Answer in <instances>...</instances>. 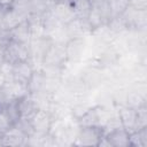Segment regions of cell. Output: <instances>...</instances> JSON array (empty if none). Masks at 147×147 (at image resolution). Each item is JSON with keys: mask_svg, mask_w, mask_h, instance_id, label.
<instances>
[{"mask_svg": "<svg viewBox=\"0 0 147 147\" xmlns=\"http://www.w3.org/2000/svg\"><path fill=\"white\" fill-rule=\"evenodd\" d=\"M65 31L68 34L69 39L74 38H86L91 34L92 29L88 25L86 18H78L75 17L72 21L67 23L65 25Z\"/></svg>", "mask_w": 147, "mask_h": 147, "instance_id": "cell-6", "label": "cell"}, {"mask_svg": "<svg viewBox=\"0 0 147 147\" xmlns=\"http://www.w3.org/2000/svg\"><path fill=\"white\" fill-rule=\"evenodd\" d=\"M23 20L21 16H18L14 10H11L10 8L5 10V15H3V29L8 32L9 30H11L13 28H15L17 24H20Z\"/></svg>", "mask_w": 147, "mask_h": 147, "instance_id": "cell-21", "label": "cell"}, {"mask_svg": "<svg viewBox=\"0 0 147 147\" xmlns=\"http://www.w3.org/2000/svg\"><path fill=\"white\" fill-rule=\"evenodd\" d=\"M107 25L108 28L110 29V31L114 33V34H119V33H123L124 31L127 30V26H126V23L124 22V20L122 18V16H114L111 17L108 22H107Z\"/></svg>", "mask_w": 147, "mask_h": 147, "instance_id": "cell-22", "label": "cell"}, {"mask_svg": "<svg viewBox=\"0 0 147 147\" xmlns=\"http://www.w3.org/2000/svg\"><path fill=\"white\" fill-rule=\"evenodd\" d=\"M53 1H65V0H53Z\"/></svg>", "mask_w": 147, "mask_h": 147, "instance_id": "cell-31", "label": "cell"}, {"mask_svg": "<svg viewBox=\"0 0 147 147\" xmlns=\"http://www.w3.org/2000/svg\"><path fill=\"white\" fill-rule=\"evenodd\" d=\"M129 6H131L136 9L147 10V0H129Z\"/></svg>", "mask_w": 147, "mask_h": 147, "instance_id": "cell-29", "label": "cell"}, {"mask_svg": "<svg viewBox=\"0 0 147 147\" xmlns=\"http://www.w3.org/2000/svg\"><path fill=\"white\" fill-rule=\"evenodd\" d=\"M115 107H116V113L119 118L122 127L129 132L134 131L136 122H137V110L127 107L126 105H121V106H115Z\"/></svg>", "mask_w": 147, "mask_h": 147, "instance_id": "cell-9", "label": "cell"}, {"mask_svg": "<svg viewBox=\"0 0 147 147\" xmlns=\"http://www.w3.org/2000/svg\"><path fill=\"white\" fill-rule=\"evenodd\" d=\"M15 126H17L23 133H25L28 137L30 134H32L34 132L33 130V126H32V123H31V118H26V117H21L15 124Z\"/></svg>", "mask_w": 147, "mask_h": 147, "instance_id": "cell-26", "label": "cell"}, {"mask_svg": "<svg viewBox=\"0 0 147 147\" xmlns=\"http://www.w3.org/2000/svg\"><path fill=\"white\" fill-rule=\"evenodd\" d=\"M15 0H0V7L1 8H5V9H8L10 8V6L13 5Z\"/></svg>", "mask_w": 147, "mask_h": 147, "instance_id": "cell-30", "label": "cell"}, {"mask_svg": "<svg viewBox=\"0 0 147 147\" xmlns=\"http://www.w3.org/2000/svg\"><path fill=\"white\" fill-rule=\"evenodd\" d=\"M67 63H82L86 49V38L69 39L64 44Z\"/></svg>", "mask_w": 147, "mask_h": 147, "instance_id": "cell-4", "label": "cell"}, {"mask_svg": "<svg viewBox=\"0 0 147 147\" xmlns=\"http://www.w3.org/2000/svg\"><path fill=\"white\" fill-rule=\"evenodd\" d=\"M2 109L6 111V114L8 115L10 121L13 122V124H15L21 118V113H20V108H18V105H17V99H14L13 101H10Z\"/></svg>", "mask_w": 147, "mask_h": 147, "instance_id": "cell-24", "label": "cell"}, {"mask_svg": "<svg viewBox=\"0 0 147 147\" xmlns=\"http://www.w3.org/2000/svg\"><path fill=\"white\" fill-rule=\"evenodd\" d=\"M34 70L36 69L30 60L15 62L13 63V80L26 85Z\"/></svg>", "mask_w": 147, "mask_h": 147, "instance_id": "cell-11", "label": "cell"}, {"mask_svg": "<svg viewBox=\"0 0 147 147\" xmlns=\"http://www.w3.org/2000/svg\"><path fill=\"white\" fill-rule=\"evenodd\" d=\"M10 9L14 10L23 20H28V17L31 15L30 0H15L10 6Z\"/></svg>", "mask_w": 147, "mask_h": 147, "instance_id": "cell-20", "label": "cell"}, {"mask_svg": "<svg viewBox=\"0 0 147 147\" xmlns=\"http://www.w3.org/2000/svg\"><path fill=\"white\" fill-rule=\"evenodd\" d=\"M44 80H45L44 72L40 69H36L33 71V74H32V76L30 77L28 84H26L29 94H38V93L42 92Z\"/></svg>", "mask_w": 147, "mask_h": 147, "instance_id": "cell-16", "label": "cell"}, {"mask_svg": "<svg viewBox=\"0 0 147 147\" xmlns=\"http://www.w3.org/2000/svg\"><path fill=\"white\" fill-rule=\"evenodd\" d=\"M147 146V126L130 132V147Z\"/></svg>", "mask_w": 147, "mask_h": 147, "instance_id": "cell-19", "label": "cell"}, {"mask_svg": "<svg viewBox=\"0 0 147 147\" xmlns=\"http://www.w3.org/2000/svg\"><path fill=\"white\" fill-rule=\"evenodd\" d=\"M8 39L18 41L22 44H29L31 40V34H30V28L28 20L22 21L20 24H17L15 28L8 31Z\"/></svg>", "mask_w": 147, "mask_h": 147, "instance_id": "cell-13", "label": "cell"}, {"mask_svg": "<svg viewBox=\"0 0 147 147\" xmlns=\"http://www.w3.org/2000/svg\"><path fill=\"white\" fill-rule=\"evenodd\" d=\"M53 119H54V117L48 110L38 109L34 113V115L31 117V123H32L34 132L49 133Z\"/></svg>", "mask_w": 147, "mask_h": 147, "instance_id": "cell-8", "label": "cell"}, {"mask_svg": "<svg viewBox=\"0 0 147 147\" xmlns=\"http://www.w3.org/2000/svg\"><path fill=\"white\" fill-rule=\"evenodd\" d=\"M15 98L8 86L7 83H3L2 85H0V109L5 108L10 101H13Z\"/></svg>", "mask_w": 147, "mask_h": 147, "instance_id": "cell-25", "label": "cell"}, {"mask_svg": "<svg viewBox=\"0 0 147 147\" xmlns=\"http://www.w3.org/2000/svg\"><path fill=\"white\" fill-rule=\"evenodd\" d=\"M122 18L126 23L127 30H137V31H146L147 26V10L145 9H136L131 6L122 13Z\"/></svg>", "mask_w": 147, "mask_h": 147, "instance_id": "cell-3", "label": "cell"}, {"mask_svg": "<svg viewBox=\"0 0 147 147\" xmlns=\"http://www.w3.org/2000/svg\"><path fill=\"white\" fill-rule=\"evenodd\" d=\"M79 126H100V113L98 105H93L82 117L77 119Z\"/></svg>", "mask_w": 147, "mask_h": 147, "instance_id": "cell-15", "label": "cell"}, {"mask_svg": "<svg viewBox=\"0 0 147 147\" xmlns=\"http://www.w3.org/2000/svg\"><path fill=\"white\" fill-rule=\"evenodd\" d=\"M109 147H130V132L123 127H116L105 133Z\"/></svg>", "mask_w": 147, "mask_h": 147, "instance_id": "cell-10", "label": "cell"}, {"mask_svg": "<svg viewBox=\"0 0 147 147\" xmlns=\"http://www.w3.org/2000/svg\"><path fill=\"white\" fill-rule=\"evenodd\" d=\"M105 136L101 126H79L74 145L76 146H99L100 140Z\"/></svg>", "mask_w": 147, "mask_h": 147, "instance_id": "cell-2", "label": "cell"}, {"mask_svg": "<svg viewBox=\"0 0 147 147\" xmlns=\"http://www.w3.org/2000/svg\"><path fill=\"white\" fill-rule=\"evenodd\" d=\"M107 2L110 9L111 17L122 15V13L129 6V0H107Z\"/></svg>", "mask_w": 147, "mask_h": 147, "instance_id": "cell-23", "label": "cell"}, {"mask_svg": "<svg viewBox=\"0 0 147 147\" xmlns=\"http://www.w3.org/2000/svg\"><path fill=\"white\" fill-rule=\"evenodd\" d=\"M49 11L61 24H64V25L76 17L70 3L67 0L65 1H54L49 8Z\"/></svg>", "mask_w": 147, "mask_h": 147, "instance_id": "cell-7", "label": "cell"}, {"mask_svg": "<svg viewBox=\"0 0 147 147\" xmlns=\"http://www.w3.org/2000/svg\"><path fill=\"white\" fill-rule=\"evenodd\" d=\"M28 136L23 133L17 126L13 125L5 134L1 136V146H25Z\"/></svg>", "mask_w": 147, "mask_h": 147, "instance_id": "cell-12", "label": "cell"}, {"mask_svg": "<svg viewBox=\"0 0 147 147\" xmlns=\"http://www.w3.org/2000/svg\"><path fill=\"white\" fill-rule=\"evenodd\" d=\"M13 125L14 124L6 114V111L3 109H0V136L5 134Z\"/></svg>", "mask_w": 147, "mask_h": 147, "instance_id": "cell-28", "label": "cell"}, {"mask_svg": "<svg viewBox=\"0 0 147 147\" xmlns=\"http://www.w3.org/2000/svg\"><path fill=\"white\" fill-rule=\"evenodd\" d=\"M146 126H147V105L137 109L136 130H139V129H142Z\"/></svg>", "mask_w": 147, "mask_h": 147, "instance_id": "cell-27", "label": "cell"}, {"mask_svg": "<svg viewBox=\"0 0 147 147\" xmlns=\"http://www.w3.org/2000/svg\"><path fill=\"white\" fill-rule=\"evenodd\" d=\"M74 13H75V16L78 17V18H86L90 10H91V0H67Z\"/></svg>", "mask_w": 147, "mask_h": 147, "instance_id": "cell-18", "label": "cell"}, {"mask_svg": "<svg viewBox=\"0 0 147 147\" xmlns=\"http://www.w3.org/2000/svg\"><path fill=\"white\" fill-rule=\"evenodd\" d=\"M17 105L20 108L21 117L31 118L34 115V113L38 110V106H37V103H36V101L31 94H26L22 98H18Z\"/></svg>", "mask_w": 147, "mask_h": 147, "instance_id": "cell-14", "label": "cell"}, {"mask_svg": "<svg viewBox=\"0 0 147 147\" xmlns=\"http://www.w3.org/2000/svg\"><path fill=\"white\" fill-rule=\"evenodd\" d=\"M0 57L1 60L8 61L10 63L29 60L30 53L28 44H22L10 39L0 41Z\"/></svg>", "mask_w": 147, "mask_h": 147, "instance_id": "cell-1", "label": "cell"}, {"mask_svg": "<svg viewBox=\"0 0 147 147\" xmlns=\"http://www.w3.org/2000/svg\"><path fill=\"white\" fill-rule=\"evenodd\" d=\"M65 63H67V56H65L64 44H62V42H54L53 41L51 47L48 48L45 57H44L42 65L64 67Z\"/></svg>", "mask_w": 147, "mask_h": 147, "instance_id": "cell-5", "label": "cell"}, {"mask_svg": "<svg viewBox=\"0 0 147 147\" xmlns=\"http://www.w3.org/2000/svg\"><path fill=\"white\" fill-rule=\"evenodd\" d=\"M125 105L127 107L133 108V109L137 110L138 108L147 105V96L129 87V91H127V94H126V99H125Z\"/></svg>", "mask_w": 147, "mask_h": 147, "instance_id": "cell-17", "label": "cell"}]
</instances>
